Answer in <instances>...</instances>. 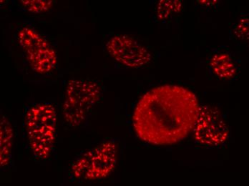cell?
Returning a JSON list of instances; mask_svg holds the SVG:
<instances>
[{"instance_id": "cell-10", "label": "cell", "mask_w": 249, "mask_h": 186, "mask_svg": "<svg viewBox=\"0 0 249 186\" xmlns=\"http://www.w3.org/2000/svg\"><path fill=\"white\" fill-rule=\"evenodd\" d=\"M182 4L180 1H160L158 4L157 15L160 19H165L173 14L178 13L181 10Z\"/></svg>"}, {"instance_id": "cell-6", "label": "cell", "mask_w": 249, "mask_h": 186, "mask_svg": "<svg viewBox=\"0 0 249 186\" xmlns=\"http://www.w3.org/2000/svg\"><path fill=\"white\" fill-rule=\"evenodd\" d=\"M193 131L196 140L206 146H221L229 136V126L221 112L209 105L200 107Z\"/></svg>"}, {"instance_id": "cell-4", "label": "cell", "mask_w": 249, "mask_h": 186, "mask_svg": "<svg viewBox=\"0 0 249 186\" xmlns=\"http://www.w3.org/2000/svg\"><path fill=\"white\" fill-rule=\"evenodd\" d=\"M117 160L118 146L112 140H107L79 156L71 166V174L80 181H100L113 172Z\"/></svg>"}, {"instance_id": "cell-7", "label": "cell", "mask_w": 249, "mask_h": 186, "mask_svg": "<svg viewBox=\"0 0 249 186\" xmlns=\"http://www.w3.org/2000/svg\"><path fill=\"white\" fill-rule=\"evenodd\" d=\"M106 49L115 61L127 68H142L151 60V54L145 46L124 34L112 37L106 44Z\"/></svg>"}, {"instance_id": "cell-1", "label": "cell", "mask_w": 249, "mask_h": 186, "mask_svg": "<svg viewBox=\"0 0 249 186\" xmlns=\"http://www.w3.org/2000/svg\"><path fill=\"white\" fill-rule=\"evenodd\" d=\"M194 93L178 85H162L144 94L133 114V125L142 141L173 145L194 131L200 112Z\"/></svg>"}, {"instance_id": "cell-8", "label": "cell", "mask_w": 249, "mask_h": 186, "mask_svg": "<svg viewBox=\"0 0 249 186\" xmlns=\"http://www.w3.org/2000/svg\"><path fill=\"white\" fill-rule=\"evenodd\" d=\"M13 137L11 122L5 116H1L0 122V163L1 168L5 167L10 163Z\"/></svg>"}, {"instance_id": "cell-11", "label": "cell", "mask_w": 249, "mask_h": 186, "mask_svg": "<svg viewBox=\"0 0 249 186\" xmlns=\"http://www.w3.org/2000/svg\"><path fill=\"white\" fill-rule=\"evenodd\" d=\"M21 4L27 11L31 13H45L53 7L54 1L51 0H22Z\"/></svg>"}, {"instance_id": "cell-9", "label": "cell", "mask_w": 249, "mask_h": 186, "mask_svg": "<svg viewBox=\"0 0 249 186\" xmlns=\"http://www.w3.org/2000/svg\"><path fill=\"white\" fill-rule=\"evenodd\" d=\"M211 68L213 72L220 79L231 80L236 75V64L227 53L214 54L211 60Z\"/></svg>"}, {"instance_id": "cell-2", "label": "cell", "mask_w": 249, "mask_h": 186, "mask_svg": "<svg viewBox=\"0 0 249 186\" xmlns=\"http://www.w3.org/2000/svg\"><path fill=\"white\" fill-rule=\"evenodd\" d=\"M57 124V110L53 104L42 102L27 109L25 131L35 158L45 160L51 155L55 142Z\"/></svg>"}, {"instance_id": "cell-3", "label": "cell", "mask_w": 249, "mask_h": 186, "mask_svg": "<svg viewBox=\"0 0 249 186\" xmlns=\"http://www.w3.org/2000/svg\"><path fill=\"white\" fill-rule=\"evenodd\" d=\"M101 94V86L93 80H69L62 105L65 122L72 128L81 125L99 101Z\"/></svg>"}, {"instance_id": "cell-12", "label": "cell", "mask_w": 249, "mask_h": 186, "mask_svg": "<svg viewBox=\"0 0 249 186\" xmlns=\"http://www.w3.org/2000/svg\"><path fill=\"white\" fill-rule=\"evenodd\" d=\"M233 34L238 40L249 47V17H242L238 20L233 28Z\"/></svg>"}, {"instance_id": "cell-5", "label": "cell", "mask_w": 249, "mask_h": 186, "mask_svg": "<svg viewBox=\"0 0 249 186\" xmlns=\"http://www.w3.org/2000/svg\"><path fill=\"white\" fill-rule=\"evenodd\" d=\"M18 40L33 71L40 75L51 72L57 64L55 51L49 42L33 27L19 29Z\"/></svg>"}]
</instances>
